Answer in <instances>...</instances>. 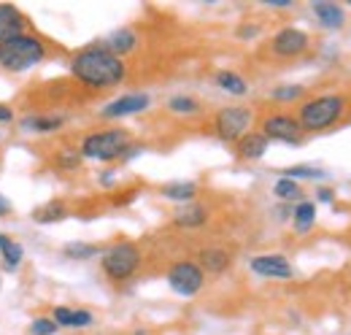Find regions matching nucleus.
<instances>
[{
    "label": "nucleus",
    "instance_id": "13",
    "mask_svg": "<svg viewBox=\"0 0 351 335\" xmlns=\"http://www.w3.org/2000/svg\"><path fill=\"white\" fill-rule=\"evenodd\" d=\"M68 122L65 114H44V111H36V114H25L19 119V130L27 132V135H51L57 130H62Z\"/></svg>",
    "mask_w": 351,
    "mask_h": 335
},
{
    "label": "nucleus",
    "instance_id": "31",
    "mask_svg": "<svg viewBox=\"0 0 351 335\" xmlns=\"http://www.w3.org/2000/svg\"><path fill=\"white\" fill-rule=\"evenodd\" d=\"M57 330H60V327L54 325L51 316H36V319L30 322V335H54Z\"/></svg>",
    "mask_w": 351,
    "mask_h": 335
},
{
    "label": "nucleus",
    "instance_id": "21",
    "mask_svg": "<svg viewBox=\"0 0 351 335\" xmlns=\"http://www.w3.org/2000/svg\"><path fill=\"white\" fill-rule=\"evenodd\" d=\"M197 192H200V187L195 181H168V184L160 187V195L165 200H173V203H181V206L184 203H195Z\"/></svg>",
    "mask_w": 351,
    "mask_h": 335
},
{
    "label": "nucleus",
    "instance_id": "34",
    "mask_svg": "<svg viewBox=\"0 0 351 335\" xmlns=\"http://www.w3.org/2000/svg\"><path fill=\"white\" fill-rule=\"evenodd\" d=\"M14 122V108L8 103H0V125H8Z\"/></svg>",
    "mask_w": 351,
    "mask_h": 335
},
{
    "label": "nucleus",
    "instance_id": "33",
    "mask_svg": "<svg viewBox=\"0 0 351 335\" xmlns=\"http://www.w3.org/2000/svg\"><path fill=\"white\" fill-rule=\"evenodd\" d=\"M335 200V192L330 187H319L316 189V203H332Z\"/></svg>",
    "mask_w": 351,
    "mask_h": 335
},
{
    "label": "nucleus",
    "instance_id": "4",
    "mask_svg": "<svg viewBox=\"0 0 351 335\" xmlns=\"http://www.w3.org/2000/svg\"><path fill=\"white\" fill-rule=\"evenodd\" d=\"M132 143V132L128 127H103V130H92L82 138L79 152L84 160L95 163H119L125 149Z\"/></svg>",
    "mask_w": 351,
    "mask_h": 335
},
{
    "label": "nucleus",
    "instance_id": "9",
    "mask_svg": "<svg viewBox=\"0 0 351 335\" xmlns=\"http://www.w3.org/2000/svg\"><path fill=\"white\" fill-rule=\"evenodd\" d=\"M308 49H311V36L300 27H281L267 41V51L278 60H295V57L306 54Z\"/></svg>",
    "mask_w": 351,
    "mask_h": 335
},
{
    "label": "nucleus",
    "instance_id": "5",
    "mask_svg": "<svg viewBox=\"0 0 351 335\" xmlns=\"http://www.w3.org/2000/svg\"><path fill=\"white\" fill-rule=\"evenodd\" d=\"M141 265H143V251L135 241H128V238L114 241L100 254V270L114 284H125V281L135 279Z\"/></svg>",
    "mask_w": 351,
    "mask_h": 335
},
{
    "label": "nucleus",
    "instance_id": "29",
    "mask_svg": "<svg viewBox=\"0 0 351 335\" xmlns=\"http://www.w3.org/2000/svg\"><path fill=\"white\" fill-rule=\"evenodd\" d=\"M82 163H84V157H82L79 146H62L54 152V168H60V170H79Z\"/></svg>",
    "mask_w": 351,
    "mask_h": 335
},
{
    "label": "nucleus",
    "instance_id": "32",
    "mask_svg": "<svg viewBox=\"0 0 351 335\" xmlns=\"http://www.w3.org/2000/svg\"><path fill=\"white\" fill-rule=\"evenodd\" d=\"M235 36H238L241 41H254V38L260 36V25H241V27L235 30Z\"/></svg>",
    "mask_w": 351,
    "mask_h": 335
},
{
    "label": "nucleus",
    "instance_id": "24",
    "mask_svg": "<svg viewBox=\"0 0 351 335\" xmlns=\"http://www.w3.org/2000/svg\"><path fill=\"white\" fill-rule=\"evenodd\" d=\"M165 108L176 117H197L203 111V103L197 97H192V95H173V97H168Z\"/></svg>",
    "mask_w": 351,
    "mask_h": 335
},
{
    "label": "nucleus",
    "instance_id": "1",
    "mask_svg": "<svg viewBox=\"0 0 351 335\" xmlns=\"http://www.w3.org/2000/svg\"><path fill=\"white\" fill-rule=\"evenodd\" d=\"M68 71L73 82L92 92L114 89L128 79V62L111 54L103 43H89L84 49L73 51L68 60Z\"/></svg>",
    "mask_w": 351,
    "mask_h": 335
},
{
    "label": "nucleus",
    "instance_id": "2",
    "mask_svg": "<svg viewBox=\"0 0 351 335\" xmlns=\"http://www.w3.org/2000/svg\"><path fill=\"white\" fill-rule=\"evenodd\" d=\"M349 108V92H324V95H313L303 100L295 117L303 127V132H324L330 127L341 125Z\"/></svg>",
    "mask_w": 351,
    "mask_h": 335
},
{
    "label": "nucleus",
    "instance_id": "27",
    "mask_svg": "<svg viewBox=\"0 0 351 335\" xmlns=\"http://www.w3.org/2000/svg\"><path fill=\"white\" fill-rule=\"evenodd\" d=\"M273 195H276V200H281V203H300L303 200V187L298 184V181H292V178H276V184H273Z\"/></svg>",
    "mask_w": 351,
    "mask_h": 335
},
{
    "label": "nucleus",
    "instance_id": "22",
    "mask_svg": "<svg viewBox=\"0 0 351 335\" xmlns=\"http://www.w3.org/2000/svg\"><path fill=\"white\" fill-rule=\"evenodd\" d=\"M214 82L219 86L221 92H227V95H232V97H243V95H249V82L241 76V73H235V71H217L214 73Z\"/></svg>",
    "mask_w": 351,
    "mask_h": 335
},
{
    "label": "nucleus",
    "instance_id": "23",
    "mask_svg": "<svg viewBox=\"0 0 351 335\" xmlns=\"http://www.w3.org/2000/svg\"><path fill=\"white\" fill-rule=\"evenodd\" d=\"M313 224H316V203H311V200L295 203V209H292V227L303 235Z\"/></svg>",
    "mask_w": 351,
    "mask_h": 335
},
{
    "label": "nucleus",
    "instance_id": "37",
    "mask_svg": "<svg viewBox=\"0 0 351 335\" xmlns=\"http://www.w3.org/2000/svg\"><path fill=\"white\" fill-rule=\"evenodd\" d=\"M267 5H273V8H289L292 5V0H265Z\"/></svg>",
    "mask_w": 351,
    "mask_h": 335
},
{
    "label": "nucleus",
    "instance_id": "12",
    "mask_svg": "<svg viewBox=\"0 0 351 335\" xmlns=\"http://www.w3.org/2000/svg\"><path fill=\"white\" fill-rule=\"evenodd\" d=\"M30 19L25 16V11L14 3H0V43L11 41L22 33H27Z\"/></svg>",
    "mask_w": 351,
    "mask_h": 335
},
{
    "label": "nucleus",
    "instance_id": "30",
    "mask_svg": "<svg viewBox=\"0 0 351 335\" xmlns=\"http://www.w3.org/2000/svg\"><path fill=\"white\" fill-rule=\"evenodd\" d=\"M281 176H284V178H292V181L300 184V181H319V178H324L327 173L316 165H289L281 170Z\"/></svg>",
    "mask_w": 351,
    "mask_h": 335
},
{
    "label": "nucleus",
    "instance_id": "10",
    "mask_svg": "<svg viewBox=\"0 0 351 335\" xmlns=\"http://www.w3.org/2000/svg\"><path fill=\"white\" fill-rule=\"evenodd\" d=\"M152 106V95L149 92H128L111 103H106L97 117L100 119H125V117H135V114H143L146 108Z\"/></svg>",
    "mask_w": 351,
    "mask_h": 335
},
{
    "label": "nucleus",
    "instance_id": "26",
    "mask_svg": "<svg viewBox=\"0 0 351 335\" xmlns=\"http://www.w3.org/2000/svg\"><path fill=\"white\" fill-rule=\"evenodd\" d=\"M65 216H68V206L62 200H49L33 211V222L38 224H54V222H62Z\"/></svg>",
    "mask_w": 351,
    "mask_h": 335
},
{
    "label": "nucleus",
    "instance_id": "16",
    "mask_svg": "<svg viewBox=\"0 0 351 335\" xmlns=\"http://www.w3.org/2000/svg\"><path fill=\"white\" fill-rule=\"evenodd\" d=\"M208 219H211V209L195 200V203H184L176 211L173 227H178V230H200V227L208 224Z\"/></svg>",
    "mask_w": 351,
    "mask_h": 335
},
{
    "label": "nucleus",
    "instance_id": "11",
    "mask_svg": "<svg viewBox=\"0 0 351 335\" xmlns=\"http://www.w3.org/2000/svg\"><path fill=\"white\" fill-rule=\"evenodd\" d=\"M249 270L257 273L260 279H278V281L295 276V265L289 262L287 254H254L249 259Z\"/></svg>",
    "mask_w": 351,
    "mask_h": 335
},
{
    "label": "nucleus",
    "instance_id": "25",
    "mask_svg": "<svg viewBox=\"0 0 351 335\" xmlns=\"http://www.w3.org/2000/svg\"><path fill=\"white\" fill-rule=\"evenodd\" d=\"M103 254V246L97 244H87V241H71L62 246V257L65 259H76V262H87V259H95Z\"/></svg>",
    "mask_w": 351,
    "mask_h": 335
},
{
    "label": "nucleus",
    "instance_id": "20",
    "mask_svg": "<svg viewBox=\"0 0 351 335\" xmlns=\"http://www.w3.org/2000/svg\"><path fill=\"white\" fill-rule=\"evenodd\" d=\"M0 259H3V268L8 273H16L22 268V259H25L22 244L8 233H0Z\"/></svg>",
    "mask_w": 351,
    "mask_h": 335
},
{
    "label": "nucleus",
    "instance_id": "38",
    "mask_svg": "<svg viewBox=\"0 0 351 335\" xmlns=\"http://www.w3.org/2000/svg\"><path fill=\"white\" fill-rule=\"evenodd\" d=\"M0 138H3V130H0Z\"/></svg>",
    "mask_w": 351,
    "mask_h": 335
},
{
    "label": "nucleus",
    "instance_id": "7",
    "mask_svg": "<svg viewBox=\"0 0 351 335\" xmlns=\"http://www.w3.org/2000/svg\"><path fill=\"white\" fill-rule=\"evenodd\" d=\"M260 132L273 143H289V146H298L303 143L306 132L298 122L295 114H287V111H273V114H265L260 119Z\"/></svg>",
    "mask_w": 351,
    "mask_h": 335
},
{
    "label": "nucleus",
    "instance_id": "18",
    "mask_svg": "<svg viewBox=\"0 0 351 335\" xmlns=\"http://www.w3.org/2000/svg\"><path fill=\"white\" fill-rule=\"evenodd\" d=\"M51 319L57 327H68V330H84L89 325H95V316L87 308H71V305H57L51 311Z\"/></svg>",
    "mask_w": 351,
    "mask_h": 335
},
{
    "label": "nucleus",
    "instance_id": "6",
    "mask_svg": "<svg viewBox=\"0 0 351 335\" xmlns=\"http://www.w3.org/2000/svg\"><path fill=\"white\" fill-rule=\"evenodd\" d=\"M254 125V108L252 106H221L219 111L214 114L211 127H214V135L219 138L221 143H238L249 130Z\"/></svg>",
    "mask_w": 351,
    "mask_h": 335
},
{
    "label": "nucleus",
    "instance_id": "8",
    "mask_svg": "<svg viewBox=\"0 0 351 335\" xmlns=\"http://www.w3.org/2000/svg\"><path fill=\"white\" fill-rule=\"evenodd\" d=\"M165 281L176 294L181 297H195L206 287V273L200 270V265L195 259H176L165 273Z\"/></svg>",
    "mask_w": 351,
    "mask_h": 335
},
{
    "label": "nucleus",
    "instance_id": "19",
    "mask_svg": "<svg viewBox=\"0 0 351 335\" xmlns=\"http://www.w3.org/2000/svg\"><path fill=\"white\" fill-rule=\"evenodd\" d=\"M111 54H117V57H122L125 60V54H132L135 49H138V43H141V38H138V33L132 30V27H119V30H114L106 41H100Z\"/></svg>",
    "mask_w": 351,
    "mask_h": 335
},
{
    "label": "nucleus",
    "instance_id": "28",
    "mask_svg": "<svg viewBox=\"0 0 351 335\" xmlns=\"http://www.w3.org/2000/svg\"><path fill=\"white\" fill-rule=\"evenodd\" d=\"M306 95L308 86H303V84H281V86L270 89V100H276V103H298Z\"/></svg>",
    "mask_w": 351,
    "mask_h": 335
},
{
    "label": "nucleus",
    "instance_id": "3",
    "mask_svg": "<svg viewBox=\"0 0 351 335\" xmlns=\"http://www.w3.org/2000/svg\"><path fill=\"white\" fill-rule=\"evenodd\" d=\"M49 57V41L38 33H22L11 41L0 43V68L8 73H25L41 65Z\"/></svg>",
    "mask_w": 351,
    "mask_h": 335
},
{
    "label": "nucleus",
    "instance_id": "15",
    "mask_svg": "<svg viewBox=\"0 0 351 335\" xmlns=\"http://www.w3.org/2000/svg\"><path fill=\"white\" fill-rule=\"evenodd\" d=\"M267 149H270V141L265 138L260 130H249L238 143H235V157L241 160V163H257V160H263L265 154H267Z\"/></svg>",
    "mask_w": 351,
    "mask_h": 335
},
{
    "label": "nucleus",
    "instance_id": "35",
    "mask_svg": "<svg viewBox=\"0 0 351 335\" xmlns=\"http://www.w3.org/2000/svg\"><path fill=\"white\" fill-rule=\"evenodd\" d=\"M11 213H14V206H11V200L0 195V219H5V216H11Z\"/></svg>",
    "mask_w": 351,
    "mask_h": 335
},
{
    "label": "nucleus",
    "instance_id": "36",
    "mask_svg": "<svg viewBox=\"0 0 351 335\" xmlns=\"http://www.w3.org/2000/svg\"><path fill=\"white\" fill-rule=\"evenodd\" d=\"M114 178H117V170H111V168L100 173V184H103V187H111V184H114Z\"/></svg>",
    "mask_w": 351,
    "mask_h": 335
},
{
    "label": "nucleus",
    "instance_id": "14",
    "mask_svg": "<svg viewBox=\"0 0 351 335\" xmlns=\"http://www.w3.org/2000/svg\"><path fill=\"white\" fill-rule=\"evenodd\" d=\"M195 262L200 265L203 273H211V276H221L232 268V251H227L224 246H203L197 251Z\"/></svg>",
    "mask_w": 351,
    "mask_h": 335
},
{
    "label": "nucleus",
    "instance_id": "17",
    "mask_svg": "<svg viewBox=\"0 0 351 335\" xmlns=\"http://www.w3.org/2000/svg\"><path fill=\"white\" fill-rule=\"evenodd\" d=\"M311 11H313L316 22L324 30H341L346 25V11L338 3H332V0H313L311 3Z\"/></svg>",
    "mask_w": 351,
    "mask_h": 335
}]
</instances>
